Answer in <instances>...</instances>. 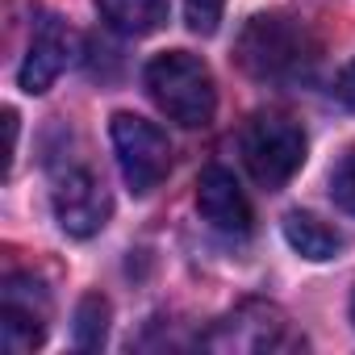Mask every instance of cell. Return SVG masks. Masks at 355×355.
I'll list each match as a JSON object with an SVG mask.
<instances>
[{"label":"cell","mask_w":355,"mask_h":355,"mask_svg":"<svg viewBox=\"0 0 355 355\" xmlns=\"http://www.w3.org/2000/svg\"><path fill=\"white\" fill-rule=\"evenodd\" d=\"M71 46H76L71 30H67L59 17L42 13V17H38V26H34L30 51H26V63H21V71H17L21 92H30V96L51 92V88H55V80L63 76V67L71 63Z\"/></svg>","instance_id":"7"},{"label":"cell","mask_w":355,"mask_h":355,"mask_svg":"<svg viewBox=\"0 0 355 355\" xmlns=\"http://www.w3.org/2000/svg\"><path fill=\"white\" fill-rule=\"evenodd\" d=\"M243 163L268 193L284 189L305 163V130L284 113H255L243 125Z\"/></svg>","instance_id":"3"},{"label":"cell","mask_w":355,"mask_h":355,"mask_svg":"<svg viewBox=\"0 0 355 355\" xmlns=\"http://www.w3.org/2000/svg\"><path fill=\"white\" fill-rule=\"evenodd\" d=\"M284 239H288V247H293L301 259H313V263L334 259V255L343 251V234H338L330 222H322L318 214H301V209H293V214L284 218Z\"/></svg>","instance_id":"9"},{"label":"cell","mask_w":355,"mask_h":355,"mask_svg":"<svg viewBox=\"0 0 355 355\" xmlns=\"http://www.w3.org/2000/svg\"><path fill=\"white\" fill-rule=\"evenodd\" d=\"M109 138H113V150H117L121 180L130 184L134 197H146V193H155L167 180L171 142H167V134L155 121H146L138 113H113Z\"/></svg>","instance_id":"4"},{"label":"cell","mask_w":355,"mask_h":355,"mask_svg":"<svg viewBox=\"0 0 355 355\" xmlns=\"http://www.w3.org/2000/svg\"><path fill=\"white\" fill-rule=\"evenodd\" d=\"M239 63L259 84H297L313 71L318 46L301 21L284 13H263L251 17L239 34Z\"/></svg>","instance_id":"1"},{"label":"cell","mask_w":355,"mask_h":355,"mask_svg":"<svg viewBox=\"0 0 355 355\" xmlns=\"http://www.w3.org/2000/svg\"><path fill=\"white\" fill-rule=\"evenodd\" d=\"M51 301L34 276H9L0 293V338L9 351H34L46 338Z\"/></svg>","instance_id":"6"},{"label":"cell","mask_w":355,"mask_h":355,"mask_svg":"<svg viewBox=\"0 0 355 355\" xmlns=\"http://www.w3.org/2000/svg\"><path fill=\"white\" fill-rule=\"evenodd\" d=\"M222 9H226V0H184V21H189L193 34L209 38V34H218Z\"/></svg>","instance_id":"13"},{"label":"cell","mask_w":355,"mask_h":355,"mask_svg":"<svg viewBox=\"0 0 355 355\" xmlns=\"http://www.w3.org/2000/svg\"><path fill=\"white\" fill-rule=\"evenodd\" d=\"M51 205H55L59 230L71 234V239H92V234H101L105 222H109V214H113L109 189L101 184V175L88 171L84 163H71V167H59V171H55Z\"/></svg>","instance_id":"5"},{"label":"cell","mask_w":355,"mask_h":355,"mask_svg":"<svg viewBox=\"0 0 355 355\" xmlns=\"http://www.w3.org/2000/svg\"><path fill=\"white\" fill-rule=\"evenodd\" d=\"M197 209H201V218L218 234H230V239H247L251 226H255L251 201H247V193L239 189V180L226 167H205L201 171V180H197Z\"/></svg>","instance_id":"8"},{"label":"cell","mask_w":355,"mask_h":355,"mask_svg":"<svg viewBox=\"0 0 355 355\" xmlns=\"http://www.w3.org/2000/svg\"><path fill=\"white\" fill-rule=\"evenodd\" d=\"M334 96L355 113V63H347V67H343V76H338V84H334Z\"/></svg>","instance_id":"14"},{"label":"cell","mask_w":355,"mask_h":355,"mask_svg":"<svg viewBox=\"0 0 355 355\" xmlns=\"http://www.w3.org/2000/svg\"><path fill=\"white\" fill-rule=\"evenodd\" d=\"M351 318H355V297H351Z\"/></svg>","instance_id":"15"},{"label":"cell","mask_w":355,"mask_h":355,"mask_svg":"<svg viewBox=\"0 0 355 355\" xmlns=\"http://www.w3.org/2000/svg\"><path fill=\"white\" fill-rule=\"evenodd\" d=\"M330 197H334V205H338L343 214L355 218V146L343 150V159H338L334 171H330Z\"/></svg>","instance_id":"12"},{"label":"cell","mask_w":355,"mask_h":355,"mask_svg":"<svg viewBox=\"0 0 355 355\" xmlns=\"http://www.w3.org/2000/svg\"><path fill=\"white\" fill-rule=\"evenodd\" d=\"M146 80V92L150 101L159 105V113L184 130H201L214 121V109H218V88H214V76L209 67L189 55V51H163L146 63L142 71Z\"/></svg>","instance_id":"2"},{"label":"cell","mask_w":355,"mask_h":355,"mask_svg":"<svg viewBox=\"0 0 355 355\" xmlns=\"http://www.w3.org/2000/svg\"><path fill=\"white\" fill-rule=\"evenodd\" d=\"M71 334H76V347H84V351H96L105 343V334H109V301L101 293H88L80 301Z\"/></svg>","instance_id":"11"},{"label":"cell","mask_w":355,"mask_h":355,"mask_svg":"<svg viewBox=\"0 0 355 355\" xmlns=\"http://www.w3.org/2000/svg\"><path fill=\"white\" fill-rule=\"evenodd\" d=\"M96 9L125 38H146L167 21V0H96Z\"/></svg>","instance_id":"10"}]
</instances>
